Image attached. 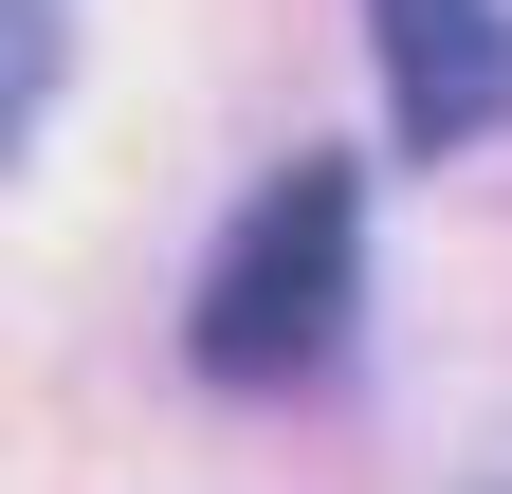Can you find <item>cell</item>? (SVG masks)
Here are the masks:
<instances>
[{
	"label": "cell",
	"mask_w": 512,
	"mask_h": 494,
	"mask_svg": "<svg viewBox=\"0 0 512 494\" xmlns=\"http://www.w3.org/2000/svg\"><path fill=\"white\" fill-rule=\"evenodd\" d=\"M366 37H384V110L421 165L512 129V0H366Z\"/></svg>",
	"instance_id": "cell-2"
},
{
	"label": "cell",
	"mask_w": 512,
	"mask_h": 494,
	"mask_svg": "<svg viewBox=\"0 0 512 494\" xmlns=\"http://www.w3.org/2000/svg\"><path fill=\"white\" fill-rule=\"evenodd\" d=\"M348 293H366V165H275L220 238L202 312H183V348H202V385H311V366L348 348Z\"/></svg>",
	"instance_id": "cell-1"
},
{
	"label": "cell",
	"mask_w": 512,
	"mask_h": 494,
	"mask_svg": "<svg viewBox=\"0 0 512 494\" xmlns=\"http://www.w3.org/2000/svg\"><path fill=\"white\" fill-rule=\"evenodd\" d=\"M55 55H74V0H0V165H19V129L55 110Z\"/></svg>",
	"instance_id": "cell-3"
}]
</instances>
